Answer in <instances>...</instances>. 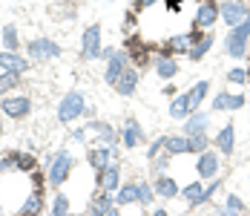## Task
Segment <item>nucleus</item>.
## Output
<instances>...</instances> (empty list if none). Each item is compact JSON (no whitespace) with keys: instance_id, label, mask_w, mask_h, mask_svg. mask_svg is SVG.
<instances>
[{"instance_id":"nucleus-1","label":"nucleus","mask_w":250,"mask_h":216,"mask_svg":"<svg viewBox=\"0 0 250 216\" xmlns=\"http://www.w3.org/2000/svg\"><path fill=\"white\" fill-rule=\"evenodd\" d=\"M63 55V47L52 38H32L26 41V58L32 64H49V61H58Z\"/></svg>"},{"instance_id":"nucleus-2","label":"nucleus","mask_w":250,"mask_h":216,"mask_svg":"<svg viewBox=\"0 0 250 216\" xmlns=\"http://www.w3.org/2000/svg\"><path fill=\"white\" fill-rule=\"evenodd\" d=\"M225 49H227V55L236 58V61L248 55V49H250V9H248V18L236 26V29H227Z\"/></svg>"},{"instance_id":"nucleus-3","label":"nucleus","mask_w":250,"mask_h":216,"mask_svg":"<svg viewBox=\"0 0 250 216\" xmlns=\"http://www.w3.org/2000/svg\"><path fill=\"white\" fill-rule=\"evenodd\" d=\"M86 98H83V93H78V90H72V93H66V96L61 98V104H58V121L61 124H72V121L83 119L86 116Z\"/></svg>"},{"instance_id":"nucleus-4","label":"nucleus","mask_w":250,"mask_h":216,"mask_svg":"<svg viewBox=\"0 0 250 216\" xmlns=\"http://www.w3.org/2000/svg\"><path fill=\"white\" fill-rule=\"evenodd\" d=\"M72 165H75V156H72L69 150H58V153L52 156L49 170H46L49 188H61V185L69 179V173H72Z\"/></svg>"},{"instance_id":"nucleus-5","label":"nucleus","mask_w":250,"mask_h":216,"mask_svg":"<svg viewBox=\"0 0 250 216\" xmlns=\"http://www.w3.org/2000/svg\"><path fill=\"white\" fill-rule=\"evenodd\" d=\"M101 52H104V41H101V26L92 24L83 29V38H81V61L89 64V61H98Z\"/></svg>"},{"instance_id":"nucleus-6","label":"nucleus","mask_w":250,"mask_h":216,"mask_svg":"<svg viewBox=\"0 0 250 216\" xmlns=\"http://www.w3.org/2000/svg\"><path fill=\"white\" fill-rule=\"evenodd\" d=\"M216 24H219V3L216 0H199L196 15H193V29L210 32Z\"/></svg>"},{"instance_id":"nucleus-7","label":"nucleus","mask_w":250,"mask_h":216,"mask_svg":"<svg viewBox=\"0 0 250 216\" xmlns=\"http://www.w3.org/2000/svg\"><path fill=\"white\" fill-rule=\"evenodd\" d=\"M126 67H132V64H129V55H126V49H115V52L106 58V67H104V81H106V87H112V90H115V84H118V78L124 75Z\"/></svg>"},{"instance_id":"nucleus-8","label":"nucleus","mask_w":250,"mask_h":216,"mask_svg":"<svg viewBox=\"0 0 250 216\" xmlns=\"http://www.w3.org/2000/svg\"><path fill=\"white\" fill-rule=\"evenodd\" d=\"M248 9H250L248 3H239V0H225V3H219V21H222L227 29H236V26L248 18Z\"/></svg>"},{"instance_id":"nucleus-9","label":"nucleus","mask_w":250,"mask_h":216,"mask_svg":"<svg viewBox=\"0 0 250 216\" xmlns=\"http://www.w3.org/2000/svg\"><path fill=\"white\" fill-rule=\"evenodd\" d=\"M219 170H222V156H219V150H207V153H201L199 159H196V173H199L201 182L216 179Z\"/></svg>"},{"instance_id":"nucleus-10","label":"nucleus","mask_w":250,"mask_h":216,"mask_svg":"<svg viewBox=\"0 0 250 216\" xmlns=\"http://www.w3.org/2000/svg\"><path fill=\"white\" fill-rule=\"evenodd\" d=\"M201 38L199 29H190V32H181V35H173L167 44H164V55H190L193 44Z\"/></svg>"},{"instance_id":"nucleus-11","label":"nucleus","mask_w":250,"mask_h":216,"mask_svg":"<svg viewBox=\"0 0 250 216\" xmlns=\"http://www.w3.org/2000/svg\"><path fill=\"white\" fill-rule=\"evenodd\" d=\"M29 113H32V98L29 96H18V93L3 96V116L21 121V119H26Z\"/></svg>"},{"instance_id":"nucleus-12","label":"nucleus","mask_w":250,"mask_h":216,"mask_svg":"<svg viewBox=\"0 0 250 216\" xmlns=\"http://www.w3.org/2000/svg\"><path fill=\"white\" fill-rule=\"evenodd\" d=\"M112 162H118V150L115 147H106V144H98V147H89V153H86V165L101 173L104 168H109Z\"/></svg>"},{"instance_id":"nucleus-13","label":"nucleus","mask_w":250,"mask_h":216,"mask_svg":"<svg viewBox=\"0 0 250 216\" xmlns=\"http://www.w3.org/2000/svg\"><path fill=\"white\" fill-rule=\"evenodd\" d=\"M35 64L21 55V52H6V49H0V72H18V75H26V72L32 70Z\"/></svg>"},{"instance_id":"nucleus-14","label":"nucleus","mask_w":250,"mask_h":216,"mask_svg":"<svg viewBox=\"0 0 250 216\" xmlns=\"http://www.w3.org/2000/svg\"><path fill=\"white\" fill-rule=\"evenodd\" d=\"M95 182H98V191L118 193V188L124 185V182H121V165H118V162H112L109 168H104V170H101Z\"/></svg>"},{"instance_id":"nucleus-15","label":"nucleus","mask_w":250,"mask_h":216,"mask_svg":"<svg viewBox=\"0 0 250 216\" xmlns=\"http://www.w3.org/2000/svg\"><path fill=\"white\" fill-rule=\"evenodd\" d=\"M207 130H210V113H204V110H196L181 121V136H199Z\"/></svg>"},{"instance_id":"nucleus-16","label":"nucleus","mask_w":250,"mask_h":216,"mask_svg":"<svg viewBox=\"0 0 250 216\" xmlns=\"http://www.w3.org/2000/svg\"><path fill=\"white\" fill-rule=\"evenodd\" d=\"M138 144H144V127L135 119H126L121 127V147L124 150H135Z\"/></svg>"},{"instance_id":"nucleus-17","label":"nucleus","mask_w":250,"mask_h":216,"mask_svg":"<svg viewBox=\"0 0 250 216\" xmlns=\"http://www.w3.org/2000/svg\"><path fill=\"white\" fill-rule=\"evenodd\" d=\"M245 104H248V98L242 96V93H227V90H222L219 96L213 98V113H227V110H245Z\"/></svg>"},{"instance_id":"nucleus-18","label":"nucleus","mask_w":250,"mask_h":216,"mask_svg":"<svg viewBox=\"0 0 250 216\" xmlns=\"http://www.w3.org/2000/svg\"><path fill=\"white\" fill-rule=\"evenodd\" d=\"M83 130H86V133H98V142L106 144V147H115V144L121 142V133H118L112 124H106V121H89Z\"/></svg>"},{"instance_id":"nucleus-19","label":"nucleus","mask_w":250,"mask_h":216,"mask_svg":"<svg viewBox=\"0 0 250 216\" xmlns=\"http://www.w3.org/2000/svg\"><path fill=\"white\" fill-rule=\"evenodd\" d=\"M138 81H141V72H138V67H126L124 75L118 78V84H115V93L118 96H135V90H138Z\"/></svg>"},{"instance_id":"nucleus-20","label":"nucleus","mask_w":250,"mask_h":216,"mask_svg":"<svg viewBox=\"0 0 250 216\" xmlns=\"http://www.w3.org/2000/svg\"><path fill=\"white\" fill-rule=\"evenodd\" d=\"M213 144H216L219 156H233V150H236V127L227 121L225 127L219 130V136L213 139Z\"/></svg>"},{"instance_id":"nucleus-21","label":"nucleus","mask_w":250,"mask_h":216,"mask_svg":"<svg viewBox=\"0 0 250 216\" xmlns=\"http://www.w3.org/2000/svg\"><path fill=\"white\" fill-rule=\"evenodd\" d=\"M152 70H155V75H158V78L170 81V78H175V75H178V70H181V67L175 64L173 55H164V52H161V55H155V58H152Z\"/></svg>"},{"instance_id":"nucleus-22","label":"nucleus","mask_w":250,"mask_h":216,"mask_svg":"<svg viewBox=\"0 0 250 216\" xmlns=\"http://www.w3.org/2000/svg\"><path fill=\"white\" fill-rule=\"evenodd\" d=\"M152 188H155V196L158 199H175L178 196V182H175L173 176H167V173H161V176H152Z\"/></svg>"},{"instance_id":"nucleus-23","label":"nucleus","mask_w":250,"mask_h":216,"mask_svg":"<svg viewBox=\"0 0 250 216\" xmlns=\"http://www.w3.org/2000/svg\"><path fill=\"white\" fill-rule=\"evenodd\" d=\"M41 214H43V191H32L21 202V208H18L15 216H41Z\"/></svg>"},{"instance_id":"nucleus-24","label":"nucleus","mask_w":250,"mask_h":216,"mask_svg":"<svg viewBox=\"0 0 250 216\" xmlns=\"http://www.w3.org/2000/svg\"><path fill=\"white\" fill-rule=\"evenodd\" d=\"M135 202H141V191H138V182L132 179V182H124L118 193H115V205L118 208H126V205H135Z\"/></svg>"},{"instance_id":"nucleus-25","label":"nucleus","mask_w":250,"mask_h":216,"mask_svg":"<svg viewBox=\"0 0 250 216\" xmlns=\"http://www.w3.org/2000/svg\"><path fill=\"white\" fill-rule=\"evenodd\" d=\"M115 208V193H106V191H98L92 199H89V208L86 211H95V214L106 216L109 211Z\"/></svg>"},{"instance_id":"nucleus-26","label":"nucleus","mask_w":250,"mask_h":216,"mask_svg":"<svg viewBox=\"0 0 250 216\" xmlns=\"http://www.w3.org/2000/svg\"><path fill=\"white\" fill-rule=\"evenodd\" d=\"M0 44L6 52H21V29L15 24H6L0 29Z\"/></svg>"},{"instance_id":"nucleus-27","label":"nucleus","mask_w":250,"mask_h":216,"mask_svg":"<svg viewBox=\"0 0 250 216\" xmlns=\"http://www.w3.org/2000/svg\"><path fill=\"white\" fill-rule=\"evenodd\" d=\"M190 113H193V107H190V96H187V93H178V96L170 101V119L173 121H184Z\"/></svg>"},{"instance_id":"nucleus-28","label":"nucleus","mask_w":250,"mask_h":216,"mask_svg":"<svg viewBox=\"0 0 250 216\" xmlns=\"http://www.w3.org/2000/svg\"><path fill=\"white\" fill-rule=\"evenodd\" d=\"M164 153L167 156H187L190 153V139L187 136H181V133H175V136H167V142H164Z\"/></svg>"},{"instance_id":"nucleus-29","label":"nucleus","mask_w":250,"mask_h":216,"mask_svg":"<svg viewBox=\"0 0 250 216\" xmlns=\"http://www.w3.org/2000/svg\"><path fill=\"white\" fill-rule=\"evenodd\" d=\"M213 41H216V38H213L210 32H201V38L196 41V44H193V49H190V55H187V58H190L193 64H199L201 58H204V55L213 49Z\"/></svg>"},{"instance_id":"nucleus-30","label":"nucleus","mask_w":250,"mask_h":216,"mask_svg":"<svg viewBox=\"0 0 250 216\" xmlns=\"http://www.w3.org/2000/svg\"><path fill=\"white\" fill-rule=\"evenodd\" d=\"M207 93H210V81H207V78H204V81H196V84H193V87L187 90L193 113H196V110H201V104H204V98H207Z\"/></svg>"},{"instance_id":"nucleus-31","label":"nucleus","mask_w":250,"mask_h":216,"mask_svg":"<svg viewBox=\"0 0 250 216\" xmlns=\"http://www.w3.org/2000/svg\"><path fill=\"white\" fill-rule=\"evenodd\" d=\"M201 193H204V182L201 179H196V182H190V185H184L181 191H178V196L190 205V208H199V199H201Z\"/></svg>"},{"instance_id":"nucleus-32","label":"nucleus","mask_w":250,"mask_h":216,"mask_svg":"<svg viewBox=\"0 0 250 216\" xmlns=\"http://www.w3.org/2000/svg\"><path fill=\"white\" fill-rule=\"evenodd\" d=\"M21 78L18 72H0V96H12L18 87H21Z\"/></svg>"},{"instance_id":"nucleus-33","label":"nucleus","mask_w":250,"mask_h":216,"mask_svg":"<svg viewBox=\"0 0 250 216\" xmlns=\"http://www.w3.org/2000/svg\"><path fill=\"white\" fill-rule=\"evenodd\" d=\"M15 170L18 173H35L38 170V156H32V153H15Z\"/></svg>"},{"instance_id":"nucleus-34","label":"nucleus","mask_w":250,"mask_h":216,"mask_svg":"<svg viewBox=\"0 0 250 216\" xmlns=\"http://www.w3.org/2000/svg\"><path fill=\"white\" fill-rule=\"evenodd\" d=\"M69 211H72L69 196L66 193H55V199H52V205H49V216H69Z\"/></svg>"},{"instance_id":"nucleus-35","label":"nucleus","mask_w":250,"mask_h":216,"mask_svg":"<svg viewBox=\"0 0 250 216\" xmlns=\"http://www.w3.org/2000/svg\"><path fill=\"white\" fill-rule=\"evenodd\" d=\"M190 139V156H201L210 150V136L207 133H199V136H187Z\"/></svg>"},{"instance_id":"nucleus-36","label":"nucleus","mask_w":250,"mask_h":216,"mask_svg":"<svg viewBox=\"0 0 250 216\" xmlns=\"http://www.w3.org/2000/svg\"><path fill=\"white\" fill-rule=\"evenodd\" d=\"M219 188H222V179H219V176H216V179H210V182H207V188H204V193H201V199H199V208H204V205H210Z\"/></svg>"},{"instance_id":"nucleus-37","label":"nucleus","mask_w":250,"mask_h":216,"mask_svg":"<svg viewBox=\"0 0 250 216\" xmlns=\"http://www.w3.org/2000/svg\"><path fill=\"white\" fill-rule=\"evenodd\" d=\"M138 191H141V208H150L152 202H155V188H152V182H138Z\"/></svg>"},{"instance_id":"nucleus-38","label":"nucleus","mask_w":250,"mask_h":216,"mask_svg":"<svg viewBox=\"0 0 250 216\" xmlns=\"http://www.w3.org/2000/svg\"><path fill=\"white\" fill-rule=\"evenodd\" d=\"M170 159L173 156H167V153H161V156H155L150 162V168H152V176H161V173H167V168H170Z\"/></svg>"},{"instance_id":"nucleus-39","label":"nucleus","mask_w":250,"mask_h":216,"mask_svg":"<svg viewBox=\"0 0 250 216\" xmlns=\"http://www.w3.org/2000/svg\"><path fill=\"white\" fill-rule=\"evenodd\" d=\"M225 205L230 208V211H236V214H245V211H248V205H245V199H242L239 193H227Z\"/></svg>"},{"instance_id":"nucleus-40","label":"nucleus","mask_w":250,"mask_h":216,"mask_svg":"<svg viewBox=\"0 0 250 216\" xmlns=\"http://www.w3.org/2000/svg\"><path fill=\"white\" fill-rule=\"evenodd\" d=\"M225 78L230 81V84H239V87H242V84H248V70H242V67H233V70H227Z\"/></svg>"},{"instance_id":"nucleus-41","label":"nucleus","mask_w":250,"mask_h":216,"mask_svg":"<svg viewBox=\"0 0 250 216\" xmlns=\"http://www.w3.org/2000/svg\"><path fill=\"white\" fill-rule=\"evenodd\" d=\"M164 142H167V136H158L155 142H150V147H147V159H155V156H161V150H164Z\"/></svg>"},{"instance_id":"nucleus-42","label":"nucleus","mask_w":250,"mask_h":216,"mask_svg":"<svg viewBox=\"0 0 250 216\" xmlns=\"http://www.w3.org/2000/svg\"><path fill=\"white\" fill-rule=\"evenodd\" d=\"M12 170H15V153H3L0 156V176H6Z\"/></svg>"},{"instance_id":"nucleus-43","label":"nucleus","mask_w":250,"mask_h":216,"mask_svg":"<svg viewBox=\"0 0 250 216\" xmlns=\"http://www.w3.org/2000/svg\"><path fill=\"white\" fill-rule=\"evenodd\" d=\"M155 3H161V0H135V3H132V12H144V9H150Z\"/></svg>"},{"instance_id":"nucleus-44","label":"nucleus","mask_w":250,"mask_h":216,"mask_svg":"<svg viewBox=\"0 0 250 216\" xmlns=\"http://www.w3.org/2000/svg\"><path fill=\"white\" fill-rule=\"evenodd\" d=\"M213 216H242V214H236V211H230L227 205H219V208L213 211Z\"/></svg>"},{"instance_id":"nucleus-45","label":"nucleus","mask_w":250,"mask_h":216,"mask_svg":"<svg viewBox=\"0 0 250 216\" xmlns=\"http://www.w3.org/2000/svg\"><path fill=\"white\" fill-rule=\"evenodd\" d=\"M132 24H135V12H126V21H124V29H126V32L132 29Z\"/></svg>"},{"instance_id":"nucleus-46","label":"nucleus","mask_w":250,"mask_h":216,"mask_svg":"<svg viewBox=\"0 0 250 216\" xmlns=\"http://www.w3.org/2000/svg\"><path fill=\"white\" fill-rule=\"evenodd\" d=\"M164 96L175 98V96H178V87H175V84H167V87H164Z\"/></svg>"},{"instance_id":"nucleus-47","label":"nucleus","mask_w":250,"mask_h":216,"mask_svg":"<svg viewBox=\"0 0 250 216\" xmlns=\"http://www.w3.org/2000/svg\"><path fill=\"white\" fill-rule=\"evenodd\" d=\"M150 216H170V214H167V208H158V211H152Z\"/></svg>"},{"instance_id":"nucleus-48","label":"nucleus","mask_w":250,"mask_h":216,"mask_svg":"<svg viewBox=\"0 0 250 216\" xmlns=\"http://www.w3.org/2000/svg\"><path fill=\"white\" fill-rule=\"evenodd\" d=\"M106 216H121V208L115 205V208H112V211H109V214H106Z\"/></svg>"},{"instance_id":"nucleus-49","label":"nucleus","mask_w":250,"mask_h":216,"mask_svg":"<svg viewBox=\"0 0 250 216\" xmlns=\"http://www.w3.org/2000/svg\"><path fill=\"white\" fill-rule=\"evenodd\" d=\"M83 216H101V214H95V211H86V214H83Z\"/></svg>"},{"instance_id":"nucleus-50","label":"nucleus","mask_w":250,"mask_h":216,"mask_svg":"<svg viewBox=\"0 0 250 216\" xmlns=\"http://www.w3.org/2000/svg\"><path fill=\"white\" fill-rule=\"evenodd\" d=\"M0 116H3V96H0Z\"/></svg>"},{"instance_id":"nucleus-51","label":"nucleus","mask_w":250,"mask_h":216,"mask_svg":"<svg viewBox=\"0 0 250 216\" xmlns=\"http://www.w3.org/2000/svg\"><path fill=\"white\" fill-rule=\"evenodd\" d=\"M0 136H3V121H0Z\"/></svg>"},{"instance_id":"nucleus-52","label":"nucleus","mask_w":250,"mask_h":216,"mask_svg":"<svg viewBox=\"0 0 250 216\" xmlns=\"http://www.w3.org/2000/svg\"><path fill=\"white\" fill-rule=\"evenodd\" d=\"M239 3H248V0H239Z\"/></svg>"}]
</instances>
